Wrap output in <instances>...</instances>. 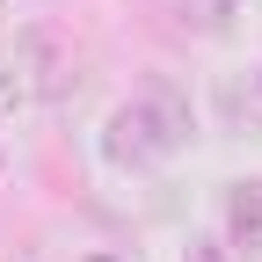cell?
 <instances>
[{"mask_svg":"<svg viewBox=\"0 0 262 262\" xmlns=\"http://www.w3.org/2000/svg\"><path fill=\"white\" fill-rule=\"evenodd\" d=\"M95 146H102V160H110L117 175H146V168L168 160V146L153 139V124H146L139 102H117V110L102 117V139H95Z\"/></svg>","mask_w":262,"mask_h":262,"instance_id":"6da1fadb","label":"cell"},{"mask_svg":"<svg viewBox=\"0 0 262 262\" xmlns=\"http://www.w3.org/2000/svg\"><path fill=\"white\" fill-rule=\"evenodd\" d=\"M15 66H22V88H29V102H66L73 95V51H66L51 29H22V44H15Z\"/></svg>","mask_w":262,"mask_h":262,"instance_id":"7a4b0ae2","label":"cell"},{"mask_svg":"<svg viewBox=\"0 0 262 262\" xmlns=\"http://www.w3.org/2000/svg\"><path fill=\"white\" fill-rule=\"evenodd\" d=\"M131 102L146 110V124H153V139L168 146V153H182V146L196 139V110H189V95H182V88H175L168 73H153V80H146L139 95H131Z\"/></svg>","mask_w":262,"mask_h":262,"instance_id":"3957f363","label":"cell"},{"mask_svg":"<svg viewBox=\"0 0 262 262\" xmlns=\"http://www.w3.org/2000/svg\"><path fill=\"white\" fill-rule=\"evenodd\" d=\"M219 226H226V248H233L241 262H262V175L226 182V196H219Z\"/></svg>","mask_w":262,"mask_h":262,"instance_id":"277c9868","label":"cell"},{"mask_svg":"<svg viewBox=\"0 0 262 262\" xmlns=\"http://www.w3.org/2000/svg\"><path fill=\"white\" fill-rule=\"evenodd\" d=\"M226 110H233V124H241V131H262V73H255L248 88H241V80L226 88Z\"/></svg>","mask_w":262,"mask_h":262,"instance_id":"5b68a950","label":"cell"},{"mask_svg":"<svg viewBox=\"0 0 262 262\" xmlns=\"http://www.w3.org/2000/svg\"><path fill=\"white\" fill-rule=\"evenodd\" d=\"M22 102H29V88H22V66H15V58H0V117H15Z\"/></svg>","mask_w":262,"mask_h":262,"instance_id":"8992f818","label":"cell"},{"mask_svg":"<svg viewBox=\"0 0 262 262\" xmlns=\"http://www.w3.org/2000/svg\"><path fill=\"white\" fill-rule=\"evenodd\" d=\"M182 262H233V248H226V233H196L182 248Z\"/></svg>","mask_w":262,"mask_h":262,"instance_id":"52a82bcc","label":"cell"},{"mask_svg":"<svg viewBox=\"0 0 262 262\" xmlns=\"http://www.w3.org/2000/svg\"><path fill=\"white\" fill-rule=\"evenodd\" d=\"M196 8H204L196 22H204L211 37H226V29H233V0H196Z\"/></svg>","mask_w":262,"mask_h":262,"instance_id":"ba28073f","label":"cell"},{"mask_svg":"<svg viewBox=\"0 0 262 262\" xmlns=\"http://www.w3.org/2000/svg\"><path fill=\"white\" fill-rule=\"evenodd\" d=\"M80 262H124V255H110V248H95V255H80Z\"/></svg>","mask_w":262,"mask_h":262,"instance_id":"9c48e42d","label":"cell"},{"mask_svg":"<svg viewBox=\"0 0 262 262\" xmlns=\"http://www.w3.org/2000/svg\"><path fill=\"white\" fill-rule=\"evenodd\" d=\"M0 175H8V146H0Z\"/></svg>","mask_w":262,"mask_h":262,"instance_id":"30bf717a","label":"cell"}]
</instances>
